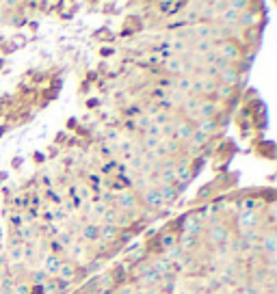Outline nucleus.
I'll return each mask as SVG.
<instances>
[{"label": "nucleus", "mask_w": 277, "mask_h": 294, "mask_svg": "<svg viewBox=\"0 0 277 294\" xmlns=\"http://www.w3.org/2000/svg\"><path fill=\"white\" fill-rule=\"evenodd\" d=\"M208 139H210L208 134H204V132H199V130H195V132L191 134L189 145H191V147H197V150H201L204 145H208Z\"/></svg>", "instance_id": "nucleus-23"}, {"label": "nucleus", "mask_w": 277, "mask_h": 294, "mask_svg": "<svg viewBox=\"0 0 277 294\" xmlns=\"http://www.w3.org/2000/svg\"><path fill=\"white\" fill-rule=\"evenodd\" d=\"M241 212H258V210L264 208V199L262 197H243L236 201Z\"/></svg>", "instance_id": "nucleus-11"}, {"label": "nucleus", "mask_w": 277, "mask_h": 294, "mask_svg": "<svg viewBox=\"0 0 277 294\" xmlns=\"http://www.w3.org/2000/svg\"><path fill=\"white\" fill-rule=\"evenodd\" d=\"M65 262V258H61V255H52V253H48V255H44V270L48 272V277H57V272H59V266Z\"/></svg>", "instance_id": "nucleus-14"}, {"label": "nucleus", "mask_w": 277, "mask_h": 294, "mask_svg": "<svg viewBox=\"0 0 277 294\" xmlns=\"http://www.w3.org/2000/svg\"><path fill=\"white\" fill-rule=\"evenodd\" d=\"M9 223H11V227H13V229H22V227L26 225V218H24V214H22V212H13V214H11V218H9Z\"/></svg>", "instance_id": "nucleus-27"}, {"label": "nucleus", "mask_w": 277, "mask_h": 294, "mask_svg": "<svg viewBox=\"0 0 277 294\" xmlns=\"http://www.w3.org/2000/svg\"><path fill=\"white\" fill-rule=\"evenodd\" d=\"M201 229H204V225L199 223V220L195 218L193 214H187V216H184V220H182V225H180V234H187V236L199 238Z\"/></svg>", "instance_id": "nucleus-8"}, {"label": "nucleus", "mask_w": 277, "mask_h": 294, "mask_svg": "<svg viewBox=\"0 0 277 294\" xmlns=\"http://www.w3.org/2000/svg\"><path fill=\"white\" fill-rule=\"evenodd\" d=\"M0 11H3V5H0Z\"/></svg>", "instance_id": "nucleus-35"}, {"label": "nucleus", "mask_w": 277, "mask_h": 294, "mask_svg": "<svg viewBox=\"0 0 277 294\" xmlns=\"http://www.w3.org/2000/svg\"><path fill=\"white\" fill-rule=\"evenodd\" d=\"M158 191H160V199H162V204H165V208L171 206L178 199V188L176 186H158Z\"/></svg>", "instance_id": "nucleus-17"}, {"label": "nucleus", "mask_w": 277, "mask_h": 294, "mask_svg": "<svg viewBox=\"0 0 277 294\" xmlns=\"http://www.w3.org/2000/svg\"><path fill=\"white\" fill-rule=\"evenodd\" d=\"M121 130H124L128 136H132L137 132V125H135V119H124L121 121Z\"/></svg>", "instance_id": "nucleus-29"}, {"label": "nucleus", "mask_w": 277, "mask_h": 294, "mask_svg": "<svg viewBox=\"0 0 277 294\" xmlns=\"http://www.w3.org/2000/svg\"><path fill=\"white\" fill-rule=\"evenodd\" d=\"M165 98H167V91H162V89H158V87H154V89H152V102H154V104L162 102Z\"/></svg>", "instance_id": "nucleus-30"}, {"label": "nucleus", "mask_w": 277, "mask_h": 294, "mask_svg": "<svg viewBox=\"0 0 277 294\" xmlns=\"http://www.w3.org/2000/svg\"><path fill=\"white\" fill-rule=\"evenodd\" d=\"M57 243H59L61 247H63L65 251H69L71 247H74V245L78 243V240H76V236H71V234L67 232V229H65V232H63V229H61V232L57 234Z\"/></svg>", "instance_id": "nucleus-20"}, {"label": "nucleus", "mask_w": 277, "mask_h": 294, "mask_svg": "<svg viewBox=\"0 0 277 294\" xmlns=\"http://www.w3.org/2000/svg\"><path fill=\"white\" fill-rule=\"evenodd\" d=\"M208 243L214 245V247H223V245H228V240H230V227L225 225V223H217V225H210L208 227Z\"/></svg>", "instance_id": "nucleus-1"}, {"label": "nucleus", "mask_w": 277, "mask_h": 294, "mask_svg": "<svg viewBox=\"0 0 277 294\" xmlns=\"http://www.w3.org/2000/svg\"><path fill=\"white\" fill-rule=\"evenodd\" d=\"M214 52H217L219 57H223L225 61H230V63H234V61L241 59V48L236 46V41H232V39L219 41L217 48H214Z\"/></svg>", "instance_id": "nucleus-3"}, {"label": "nucleus", "mask_w": 277, "mask_h": 294, "mask_svg": "<svg viewBox=\"0 0 277 294\" xmlns=\"http://www.w3.org/2000/svg\"><path fill=\"white\" fill-rule=\"evenodd\" d=\"M28 277H30V286H44V283L50 279L44 268H33Z\"/></svg>", "instance_id": "nucleus-22"}, {"label": "nucleus", "mask_w": 277, "mask_h": 294, "mask_svg": "<svg viewBox=\"0 0 277 294\" xmlns=\"http://www.w3.org/2000/svg\"><path fill=\"white\" fill-rule=\"evenodd\" d=\"M258 245H260V251L269 258V255H275V251H277V236L275 232H264L258 240Z\"/></svg>", "instance_id": "nucleus-10"}, {"label": "nucleus", "mask_w": 277, "mask_h": 294, "mask_svg": "<svg viewBox=\"0 0 277 294\" xmlns=\"http://www.w3.org/2000/svg\"><path fill=\"white\" fill-rule=\"evenodd\" d=\"M11 206H13L15 212H22V210H26V208H28V195H17V197H13Z\"/></svg>", "instance_id": "nucleus-26"}, {"label": "nucleus", "mask_w": 277, "mask_h": 294, "mask_svg": "<svg viewBox=\"0 0 277 294\" xmlns=\"http://www.w3.org/2000/svg\"><path fill=\"white\" fill-rule=\"evenodd\" d=\"M158 245L162 251H167L171 247H178V234H173V232H165L160 238H158Z\"/></svg>", "instance_id": "nucleus-21"}, {"label": "nucleus", "mask_w": 277, "mask_h": 294, "mask_svg": "<svg viewBox=\"0 0 277 294\" xmlns=\"http://www.w3.org/2000/svg\"><path fill=\"white\" fill-rule=\"evenodd\" d=\"M11 294H30V283L28 281H15Z\"/></svg>", "instance_id": "nucleus-28"}, {"label": "nucleus", "mask_w": 277, "mask_h": 294, "mask_svg": "<svg viewBox=\"0 0 277 294\" xmlns=\"http://www.w3.org/2000/svg\"><path fill=\"white\" fill-rule=\"evenodd\" d=\"M0 243H3V227H0Z\"/></svg>", "instance_id": "nucleus-34"}, {"label": "nucleus", "mask_w": 277, "mask_h": 294, "mask_svg": "<svg viewBox=\"0 0 277 294\" xmlns=\"http://www.w3.org/2000/svg\"><path fill=\"white\" fill-rule=\"evenodd\" d=\"M150 123H152V117L145 113H141L139 117H135V125H137V132H143L145 134V130L150 128Z\"/></svg>", "instance_id": "nucleus-24"}, {"label": "nucleus", "mask_w": 277, "mask_h": 294, "mask_svg": "<svg viewBox=\"0 0 277 294\" xmlns=\"http://www.w3.org/2000/svg\"><path fill=\"white\" fill-rule=\"evenodd\" d=\"M78 277V268L71 264V262H63V264L59 266V272H57V279H63V281H74Z\"/></svg>", "instance_id": "nucleus-16"}, {"label": "nucleus", "mask_w": 277, "mask_h": 294, "mask_svg": "<svg viewBox=\"0 0 277 294\" xmlns=\"http://www.w3.org/2000/svg\"><path fill=\"white\" fill-rule=\"evenodd\" d=\"M193 132H195V125L191 121H187V119H180V121H176V128H173L171 139L178 141V143H189Z\"/></svg>", "instance_id": "nucleus-6"}, {"label": "nucleus", "mask_w": 277, "mask_h": 294, "mask_svg": "<svg viewBox=\"0 0 277 294\" xmlns=\"http://www.w3.org/2000/svg\"><path fill=\"white\" fill-rule=\"evenodd\" d=\"M210 50H214V44H212V41H195V44L189 48V52H193L195 57H201V59L206 57Z\"/></svg>", "instance_id": "nucleus-18"}, {"label": "nucleus", "mask_w": 277, "mask_h": 294, "mask_svg": "<svg viewBox=\"0 0 277 294\" xmlns=\"http://www.w3.org/2000/svg\"><path fill=\"white\" fill-rule=\"evenodd\" d=\"M141 113H143L141 104H128V106H124V119H135Z\"/></svg>", "instance_id": "nucleus-25"}, {"label": "nucleus", "mask_w": 277, "mask_h": 294, "mask_svg": "<svg viewBox=\"0 0 277 294\" xmlns=\"http://www.w3.org/2000/svg\"><path fill=\"white\" fill-rule=\"evenodd\" d=\"M260 220H262V214L258 218V212H241L238 218H236V229L241 234L245 232H255L260 227Z\"/></svg>", "instance_id": "nucleus-2"}, {"label": "nucleus", "mask_w": 277, "mask_h": 294, "mask_svg": "<svg viewBox=\"0 0 277 294\" xmlns=\"http://www.w3.org/2000/svg\"><path fill=\"white\" fill-rule=\"evenodd\" d=\"M145 136H156V139H162V128L156 123H150V128L145 130Z\"/></svg>", "instance_id": "nucleus-31"}, {"label": "nucleus", "mask_w": 277, "mask_h": 294, "mask_svg": "<svg viewBox=\"0 0 277 294\" xmlns=\"http://www.w3.org/2000/svg\"><path fill=\"white\" fill-rule=\"evenodd\" d=\"M195 130H199L204 134H214L219 130V125H217V117L214 119H197V125H195Z\"/></svg>", "instance_id": "nucleus-19"}, {"label": "nucleus", "mask_w": 277, "mask_h": 294, "mask_svg": "<svg viewBox=\"0 0 277 294\" xmlns=\"http://www.w3.org/2000/svg\"><path fill=\"white\" fill-rule=\"evenodd\" d=\"M96 294H113V290H98Z\"/></svg>", "instance_id": "nucleus-33"}, {"label": "nucleus", "mask_w": 277, "mask_h": 294, "mask_svg": "<svg viewBox=\"0 0 277 294\" xmlns=\"http://www.w3.org/2000/svg\"><path fill=\"white\" fill-rule=\"evenodd\" d=\"M115 206H117L119 212H135L137 206H139V199H137L135 191H124V193L117 195Z\"/></svg>", "instance_id": "nucleus-5"}, {"label": "nucleus", "mask_w": 277, "mask_h": 294, "mask_svg": "<svg viewBox=\"0 0 277 294\" xmlns=\"http://www.w3.org/2000/svg\"><path fill=\"white\" fill-rule=\"evenodd\" d=\"M130 270H132V264L124 260V262H119V264L115 266V270H110V275H113V279H115V283L119 286V283H126L130 279Z\"/></svg>", "instance_id": "nucleus-13"}, {"label": "nucleus", "mask_w": 277, "mask_h": 294, "mask_svg": "<svg viewBox=\"0 0 277 294\" xmlns=\"http://www.w3.org/2000/svg\"><path fill=\"white\" fill-rule=\"evenodd\" d=\"M143 206H145L147 210H152V212L165 210V204H162V199H160V191L156 186L145 188V193H143Z\"/></svg>", "instance_id": "nucleus-4"}, {"label": "nucleus", "mask_w": 277, "mask_h": 294, "mask_svg": "<svg viewBox=\"0 0 277 294\" xmlns=\"http://www.w3.org/2000/svg\"><path fill=\"white\" fill-rule=\"evenodd\" d=\"M238 69H236L234 65L228 67V69H223L219 71V76H217V82L219 85H228V87H236V82H238Z\"/></svg>", "instance_id": "nucleus-15"}, {"label": "nucleus", "mask_w": 277, "mask_h": 294, "mask_svg": "<svg viewBox=\"0 0 277 294\" xmlns=\"http://www.w3.org/2000/svg\"><path fill=\"white\" fill-rule=\"evenodd\" d=\"M78 238L83 245H96L100 240V225L98 223H85L83 229L78 232Z\"/></svg>", "instance_id": "nucleus-7"}, {"label": "nucleus", "mask_w": 277, "mask_h": 294, "mask_svg": "<svg viewBox=\"0 0 277 294\" xmlns=\"http://www.w3.org/2000/svg\"><path fill=\"white\" fill-rule=\"evenodd\" d=\"M217 104L212 100H199V106L195 111V119H214L217 117Z\"/></svg>", "instance_id": "nucleus-9"}, {"label": "nucleus", "mask_w": 277, "mask_h": 294, "mask_svg": "<svg viewBox=\"0 0 277 294\" xmlns=\"http://www.w3.org/2000/svg\"><path fill=\"white\" fill-rule=\"evenodd\" d=\"M182 67H184L182 57H169V59H162L160 61V69L165 71V74H176V76H180Z\"/></svg>", "instance_id": "nucleus-12"}, {"label": "nucleus", "mask_w": 277, "mask_h": 294, "mask_svg": "<svg viewBox=\"0 0 277 294\" xmlns=\"http://www.w3.org/2000/svg\"><path fill=\"white\" fill-rule=\"evenodd\" d=\"M30 294H44L42 286H30Z\"/></svg>", "instance_id": "nucleus-32"}]
</instances>
